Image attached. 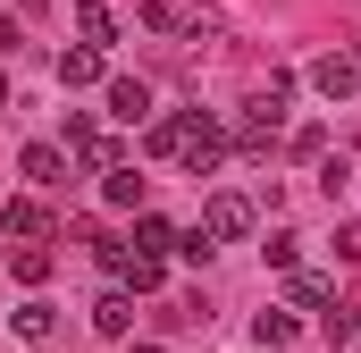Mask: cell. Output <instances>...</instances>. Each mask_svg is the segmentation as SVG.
I'll return each instance as SVG.
<instances>
[{"instance_id":"cell-1","label":"cell","mask_w":361,"mask_h":353,"mask_svg":"<svg viewBox=\"0 0 361 353\" xmlns=\"http://www.w3.org/2000/svg\"><path fill=\"white\" fill-rule=\"evenodd\" d=\"M286 109H294V68H269V85L244 101V118H235V143L244 152H269L277 126H286Z\"/></svg>"},{"instance_id":"cell-2","label":"cell","mask_w":361,"mask_h":353,"mask_svg":"<svg viewBox=\"0 0 361 353\" xmlns=\"http://www.w3.org/2000/svg\"><path fill=\"white\" fill-rule=\"evenodd\" d=\"M302 85L319 92L328 109H353L361 101V51H319V59L302 68Z\"/></svg>"},{"instance_id":"cell-3","label":"cell","mask_w":361,"mask_h":353,"mask_svg":"<svg viewBox=\"0 0 361 353\" xmlns=\"http://www.w3.org/2000/svg\"><path fill=\"white\" fill-rule=\"evenodd\" d=\"M252 227H261V202H252V193H227V185H219V193L202 202V236H210V244H244Z\"/></svg>"},{"instance_id":"cell-4","label":"cell","mask_w":361,"mask_h":353,"mask_svg":"<svg viewBox=\"0 0 361 353\" xmlns=\"http://www.w3.org/2000/svg\"><path fill=\"white\" fill-rule=\"evenodd\" d=\"M185 176H219L227 169V126H219V118H202V109H193V126H185Z\"/></svg>"},{"instance_id":"cell-5","label":"cell","mask_w":361,"mask_h":353,"mask_svg":"<svg viewBox=\"0 0 361 353\" xmlns=\"http://www.w3.org/2000/svg\"><path fill=\"white\" fill-rule=\"evenodd\" d=\"M17 176H25L34 193L68 185V143H25V152H17Z\"/></svg>"},{"instance_id":"cell-6","label":"cell","mask_w":361,"mask_h":353,"mask_svg":"<svg viewBox=\"0 0 361 353\" xmlns=\"http://www.w3.org/2000/svg\"><path fill=\"white\" fill-rule=\"evenodd\" d=\"M109 118H118V126H152V85H143V76H109Z\"/></svg>"},{"instance_id":"cell-7","label":"cell","mask_w":361,"mask_h":353,"mask_svg":"<svg viewBox=\"0 0 361 353\" xmlns=\"http://www.w3.org/2000/svg\"><path fill=\"white\" fill-rule=\"evenodd\" d=\"M8 328H17V337H25V345L42 353V345H51V337H59V303H42V294H25V303H17V311H8Z\"/></svg>"},{"instance_id":"cell-8","label":"cell","mask_w":361,"mask_h":353,"mask_svg":"<svg viewBox=\"0 0 361 353\" xmlns=\"http://www.w3.org/2000/svg\"><path fill=\"white\" fill-rule=\"evenodd\" d=\"M85 85H109V59L85 51V42H68L59 51V92H85Z\"/></svg>"},{"instance_id":"cell-9","label":"cell","mask_w":361,"mask_h":353,"mask_svg":"<svg viewBox=\"0 0 361 353\" xmlns=\"http://www.w3.org/2000/svg\"><path fill=\"white\" fill-rule=\"evenodd\" d=\"M252 345H261V353H294V345H302V320H294V311H277V303H269V311L252 320Z\"/></svg>"},{"instance_id":"cell-10","label":"cell","mask_w":361,"mask_h":353,"mask_svg":"<svg viewBox=\"0 0 361 353\" xmlns=\"http://www.w3.org/2000/svg\"><path fill=\"white\" fill-rule=\"evenodd\" d=\"M328 303H336V286L319 269H286V311H328Z\"/></svg>"},{"instance_id":"cell-11","label":"cell","mask_w":361,"mask_h":353,"mask_svg":"<svg viewBox=\"0 0 361 353\" xmlns=\"http://www.w3.org/2000/svg\"><path fill=\"white\" fill-rule=\"evenodd\" d=\"M76 42H85V51H101V59H109V42H118V17H109L101 0H76Z\"/></svg>"},{"instance_id":"cell-12","label":"cell","mask_w":361,"mask_h":353,"mask_svg":"<svg viewBox=\"0 0 361 353\" xmlns=\"http://www.w3.org/2000/svg\"><path fill=\"white\" fill-rule=\"evenodd\" d=\"M92 328H101V337H109V345H118V337H126V328H135V294H126V286H109V294H101V303H92Z\"/></svg>"},{"instance_id":"cell-13","label":"cell","mask_w":361,"mask_h":353,"mask_svg":"<svg viewBox=\"0 0 361 353\" xmlns=\"http://www.w3.org/2000/svg\"><path fill=\"white\" fill-rule=\"evenodd\" d=\"M135 253H152V261H169V253H177V227H169L160 210H135Z\"/></svg>"},{"instance_id":"cell-14","label":"cell","mask_w":361,"mask_h":353,"mask_svg":"<svg viewBox=\"0 0 361 353\" xmlns=\"http://www.w3.org/2000/svg\"><path fill=\"white\" fill-rule=\"evenodd\" d=\"M101 202H109V210H143V176L126 169V160H118V169H101Z\"/></svg>"},{"instance_id":"cell-15","label":"cell","mask_w":361,"mask_h":353,"mask_svg":"<svg viewBox=\"0 0 361 353\" xmlns=\"http://www.w3.org/2000/svg\"><path fill=\"white\" fill-rule=\"evenodd\" d=\"M0 227H8V236H25V244H34V236H51L42 202H0Z\"/></svg>"},{"instance_id":"cell-16","label":"cell","mask_w":361,"mask_h":353,"mask_svg":"<svg viewBox=\"0 0 361 353\" xmlns=\"http://www.w3.org/2000/svg\"><path fill=\"white\" fill-rule=\"evenodd\" d=\"M160 277H169V261H152V253H135V261L118 269V286H126V294H160Z\"/></svg>"},{"instance_id":"cell-17","label":"cell","mask_w":361,"mask_h":353,"mask_svg":"<svg viewBox=\"0 0 361 353\" xmlns=\"http://www.w3.org/2000/svg\"><path fill=\"white\" fill-rule=\"evenodd\" d=\"M185 126H193V118H152V126H143V152H160V160L185 152Z\"/></svg>"},{"instance_id":"cell-18","label":"cell","mask_w":361,"mask_h":353,"mask_svg":"<svg viewBox=\"0 0 361 353\" xmlns=\"http://www.w3.org/2000/svg\"><path fill=\"white\" fill-rule=\"evenodd\" d=\"M261 261H269V269H302V236H294V227H269Z\"/></svg>"},{"instance_id":"cell-19","label":"cell","mask_w":361,"mask_h":353,"mask_svg":"<svg viewBox=\"0 0 361 353\" xmlns=\"http://www.w3.org/2000/svg\"><path fill=\"white\" fill-rule=\"evenodd\" d=\"M319 337H328V345H361V320L345 303H328V311H319Z\"/></svg>"},{"instance_id":"cell-20","label":"cell","mask_w":361,"mask_h":353,"mask_svg":"<svg viewBox=\"0 0 361 353\" xmlns=\"http://www.w3.org/2000/svg\"><path fill=\"white\" fill-rule=\"evenodd\" d=\"M8 269H17V286H42V277H51V253H42V244H17Z\"/></svg>"},{"instance_id":"cell-21","label":"cell","mask_w":361,"mask_h":353,"mask_svg":"<svg viewBox=\"0 0 361 353\" xmlns=\"http://www.w3.org/2000/svg\"><path fill=\"white\" fill-rule=\"evenodd\" d=\"M336 261H361V219H345V227H336Z\"/></svg>"},{"instance_id":"cell-22","label":"cell","mask_w":361,"mask_h":353,"mask_svg":"<svg viewBox=\"0 0 361 353\" xmlns=\"http://www.w3.org/2000/svg\"><path fill=\"white\" fill-rule=\"evenodd\" d=\"M0 109H8V76H0Z\"/></svg>"},{"instance_id":"cell-23","label":"cell","mask_w":361,"mask_h":353,"mask_svg":"<svg viewBox=\"0 0 361 353\" xmlns=\"http://www.w3.org/2000/svg\"><path fill=\"white\" fill-rule=\"evenodd\" d=\"M353 353H361V345H353Z\"/></svg>"}]
</instances>
